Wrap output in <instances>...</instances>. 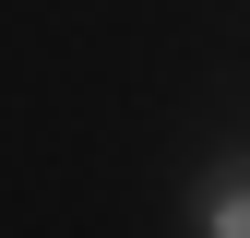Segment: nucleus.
Listing matches in <instances>:
<instances>
[{"label": "nucleus", "mask_w": 250, "mask_h": 238, "mask_svg": "<svg viewBox=\"0 0 250 238\" xmlns=\"http://www.w3.org/2000/svg\"><path fill=\"white\" fill-rule=\"evenodd\" d=\"M203 238H250V167L214 191V215H203Z\"/></svg>", "instance_id": "nucleus-1"}]
</instances>
